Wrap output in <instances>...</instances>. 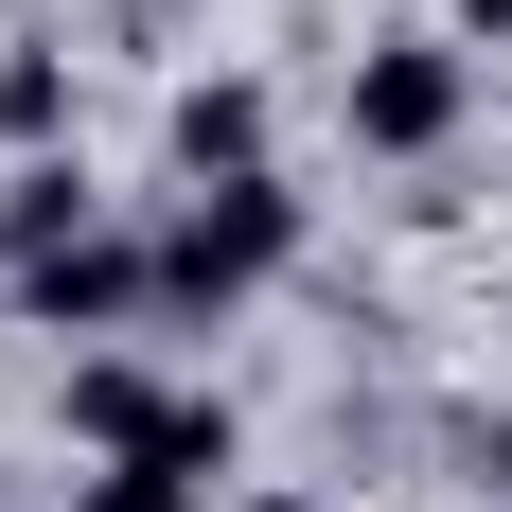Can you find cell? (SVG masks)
<instances>
[{"mask_svg": "<svg viewBox=\"0 0 512 512\" xmlns=\"http://www.w3.org/2000/svg\"><path fill=\"white\" fill-rule=\"evenodd\" d=\"M159 142H177V177H265V89L248 71H195L159 106Z\"/></svg>", "mask_w": 512, "mask_h": 512, "instance_id": "5b68a950", "label": "cell"}, {"mask_svg": "<svg viewBox=\"0 0 512 512\" xmlns=\"http://www.w3.org/2000/svg\"><path fill=\"white\" fill-rule=\"evenodd\" d=\"M230 512H318V495H230Z\"/></svg>", "mask_w": 512, "mask_h": 512, "instance_id": "30bf717a", "label": "cell"}, {"mask_svg": "<svg viewBox=\"0 0 512 512\" xmlns=\"http://www.w3.org/2000/svg\"><path fill=\"white\" fill-rule=\"evenodd\" d=\"M0 142H18V159L71 142V53H53V36H0Z\"/></svg>", "mask_w": 512, "mask_h": 512, "instance_id": "52a82bcc", "label": "cell"}, {"mask_svg": "<svg viewBox=\"0 0 512 512\" xmlns=\"http://www.w3.org/2000/svg\"><path fill=\"white\" fill-rule=\"evenodd\" d=\"M71 230H106V212H89V159H18V177H0V265L71 248Z\"/></svg>", "mask_w": 512, "mask_h": 512, "instance_id": "8992f818", "label": "cell"}, {"mask_svg": "<svg viewBox=\"0 0 512 512\" xmlns=\"http://www.w3.org/2000/svg\"><path fill=\"white\" fill-rule=\"evenodd\" d=\"M71 512H212V495H195L177 460H89V477H71Z\"/></svg>", "mask_w": 512, "mask_h": 512, "instance_id": "ba28073f", "label": "cell"}, {"mask_svg": "<svg viewBox=\"0 0 512 512\" xmlns=\"http://www.w3.org/2000/svg\"><path fill=\"white\" fill-rule=\"evenodd\" d=\"M283 265H301V195H283V177H195L177 230H159V318H230L248 283H283Z\"/></svg>", "mask_w": 512, "mask_h": 512, "instance_id": "6da1fadb", "label": "cell"}, {"mask_svg": "<svg viewBox=\"0 0 512 512\" xmlns=\"http://www.w3.org/2000/svg\"><path fill=\"white\" fill-rule=\"evenodd\" d=\"M336 106H354L371 159H442V142H460V106H477V53H460V36H371Z\"/></svg>", "mask_w": 512, "mask_h": 512, "instance_id": "7a4b0ae2", "label": "cell"}, {"mask_svg": "<svg viewBox=\"0 0 512 512\" xmlns=\"http://www.w3.org/2000/svg\"><path fill=\"white\" fill-rule=\"evenodd\" d=\"M18 318H36V336H142L159 318V248L142 230H71V248L18 265Z\"/></svg>", "mask_w": 512, "mask_h": 512, "instance_id": "3957f363", "label": "cell"}, {"mask_svg": "<svg viewBox=\"0 0 512 512\" xmlns=\"http://www.w3.org/2000/svg\"><path fill=\"white\" fill-rule=\"evenodd\" d=\"M442 36H460V53H512V0H442Z\"/></svg>", "mask_w": 512, "mask_h": 512, "instance_id": "9c48e42d", "label": "cell"}, {"mask_svg": "<svg viewBox=\"0 0 512 512\" xmlns=\"http://www.w3.org/2000/svg\"><path fill=\"white\" fill-rule=\"evenodd\" d=\"M53 424H71L89 460H142L159 424H177V389H159L142 354H71V389H53Z\"/></svg>", "mask_w": 512, "mask_h": 512, "instance_id": "277c9868", "label": "cell"}]
</instances>
